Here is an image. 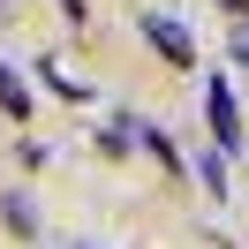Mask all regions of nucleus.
Segmentation results:
<instances>
[{
	"instance_id": "f257e3e1",
	"label": "nucleus",
	"mask_w": 249,
	"mask_h": 249,
	"mask_svg": "<svg viewBox=\"0 0 249 249\" xmlns=\"http://www.w3.org/2000/svg\"><path fill=\"white\" fill-rule=\"evenodd\" d=\"M136 31H143V38H151V46H159V53H166V61H174V68H196V38H189V31H181V23H174V16H143V23H136Z\"/></svg>"
},
{
	"instance_id": "39448f33",
	"label": "nucleus",
	"mask_w": 249,
	"mask_h": 249,
	"mask_svg": "<svg viewBox=\"0 0 249 249\" xmlns=\"http://www.w3.org/2000/svg\"><path fill=\"white\" fill-rule=\"evenodd\" d=\"M219 8H234V16H242V8H249V0H219Z\"/></svg>"
},
{
	"instance_id": "7ed1b4c3",
	"label": "nucleus",
	"mask_w": 249,
	"mask_h": 249,
	"mask_svg": "<svg viewBox=\"0 0 249 249\" xmlns=\"http://www.w3.org/2000/svg\"><path fill=\"white\" fill-rule=\"evenodd\" d=\"M0 106L16 113V121H23V113H31V91H23V76H16V68H8V61H0Z\"/></svg>"
},
{
	"instance_id": "20e7f679",
	"label": "nucleus",
	"mask_w": 249,
	"mask_h": 249,
	"mask_svg": "<svg viewBox=\"0 0 249 249\" xmlns=\"http://www.w3.org/2000/svg\"><path fill=\"white\" fill-rule=\"evenodd\" d=\"M234 61H249V23H242V31H234Z\"/></svg>"
},
{
	"instance_id": "f03ea898",
	"label": "nucleus",
	"mask_w": 249,
	"mask_h": 249,
	"mask_svg": "<svg viewBox=\"0 0 249 249\" xmlns=\"http://www.w3.org/2000/svg\"><path fill=\"white\" fill-rule=\"evenodd\" d=\"M204 98H212V128H219V143L234 151V143H242V121H234V91H227V83H212Z\"/></svg>"
}]
</instances>
